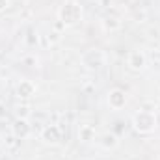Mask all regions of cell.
Wrapping results in <instances>:
<instances>
[{
    "label": "cell",
    "instance_id": "obj_8",
    "mask_svg": "<svg viewBox=\"0 0 160 160\" xmlns=\"http://www.w3.org/2000/svg\"><path fill=\"white\" fill-rule=\"evenodd\" d=\"M36 95V86L30 80H21L17 84V97L21 99H32Z\"/></svg>",
    "mask_w": 160,
    "mask_h": 160
},
{
    "label": "cell",
    "instance_id": "obj_12",
    "mask_svg": "<svg viewBox=\"0 0 160 160\" xmlns=\"http://www.w3.org/2000/svg\"><path fill=\"white\" fill-rule=\"evenodd\" d=\"M15 116H17L19 119H26V118L30 116V106H28V104H19V106L15 108Z\"/></svg>",
    "mask_w": 160,
    "mask_h": 160
},
{
    "label": "cell",
    "instance_id": "obj_2",
    "mask_svg": "<svg viewBox=\"0 0 160 160\" xmlns=\"http://www.w3.org/2000/svg\"><path fill=\"white\" fill-rule=\"evenodd\" d=\"M80 19H82V8L77 2H65L58 9V21L63 26H75L80 22Z\"/></svg>",
    "mask_w": 160,
    "mask_h": 160
},
{
    "label": "cell",
    "instance_id": "obj_16",
    "mask_svg": "<svg viewBox=\"0 0 160 160\" xmlns=\"http://www.w3.org/2000/svg\"><path fill=\"white\" fill-rule=\"evenodd\" d=\"M48 41H58V32H52V34L48 36Z\"/></svg>",
    "mask_w": 160,
    "mask_h": 160
},
{
    "label": "cell",
    "instance_id": "obj_17",
    "mask_svg": "<svg viewBox=\"0 0 160 160\" xmlns=\"http://www.w3.org/2000/svg\"><path fill=\"white\" fill-rule=\"evenodd\" d=\"M157 114H158V116H160V101H158V102H157Z\"/></svg>",
    "mask_w": 160,
    "mask_h": 160
},
{
    "label": "cell",
    "instance_id": "obj_9",
    "mask_svg": "<svg viewBox=\"0 0 160 160\" xmlns=\"http://www.w3.org/2000/svg\"><path fill=\"white\" fill-rule=\"evenodd\" d=\"M99 143H101L104 149H116V147L119 145V138H118V134H114V132H104V134L99 136Z\"/></svg>",
    "mask_w": 160,
    "mask_h": 160
},
{
    "label": "cell",
    "instance_id": "obj_14",
    "mask_svg": "<svg viewBox=\"0 0 160 160\" xmlns=\"http://www.w3.org/2000/svg\"><path fill=\"white\" fill-rule=\"evenodd\" d=\"M8 118V108L4 102H0V119H6Z\"/></svg>",
    "mask_w": 160,
    "mask_h": 160
},
{
    "label": "cell",
    "instance_id": "obj_7",
    "mask_svg": "<svg viewBox=\"0 0 160 160\" xmlns=\"http://www.w3.org/2000/svg\"><path fill=\"white\" fill-rule=\"evenodd\" d=\"M11 132H13V136H17L19 140H24V138L30 136L32 127H30L28 119H19V118H17V119L13 121V125H11Z\"/></svg>",
    "mask_w": 160,
    "mask_h": 160
},
{
    "label": "cell",
    "instance_id": "obj_11",
    "mask_svg": "<svg viewBox=\"0 0 160 160\" xmlns=\"http://www.w3.org/2000/svg\"><path fill=\"white\" fill-rule=\"evenodd\" d=\"M102 26H104L106 30L114 32V30H118V28L121 26V21L119 19H116V17H106V19L102 21Z\"/></svg>",
    "mask_w": 160,
    "mask_h": 160
},
{
    "label": "cell",
    "instance_id": "obj_18",
    "mask_svg": "<svg viewBox=\"0 0 160 160\" xmlns=\"http://www.w3.org/2000/svg\"><path fill=\"white\" fill-rule=\"evenodd\" d=\"M19 2H26V0H19Z\"/></svg>",
    "mask_w": 160,
    "mask_h": 160
},
{
    "label": "cell",
    "instance_id": "obj_13",
    "mask_svg": "<svg viewBox=\"0 0 160 160\" xmlns=\"http://www.w3.org/2000/svg\"><path fill=\"white\" fill-rule=\"evenodd\" d=\"M26 41H28V45H36V43H38V34H34V32H28Z\"/></svg>",
    "mask_w": 160,
    "mask_h": 160
},
{
    "label": "cell",
    "instance_id": "obj_3",
    "mask_svg": "<svg viewBox=\"0 0 160 160\" xmlns=\"http://www.w3.org/2000/svg\"><path fill=\"white\" fill-rule=\"evenodd\" d=\"M82 63L88 69H101L106 63V54L101 48H89L82 54Z\"/></svg>",
    "mask_w": 160,
    "mask_h": 160
},
{
    "label": "cell",
    "instance_id": "obj_10",
    "mask_svg": "<svg viewBox=\"0 0 160 160\" xmlns=\"http://www.w3.org/2000/svg\"><path fill=\"white\" fill-rule=\"evenodd\" d=\"M95 136H97L95 127H91V125H80L78 138L82 140V142H91V140H95Z\"/></svg>",
    "mask_w": 160,
    "mask_h": 160
},
{
    "label": "cell",
    "instance_id": "obj_15",
    "mask_svg": "<svg viewBox=\"0 0 160 160\" xmlns=\"http://www.w3.org/2000/svg\"><path fill=\"white\" fill-rule=\"evenodd\" d=\"M9 8V0H0V13Z\"/></svg>",
    "mask_w": 160,
    "mask_h": 160
},
{
    "label": "cell",
    "instance_id": "obj_1",
    "mask_svg": "<svg viewBox=\"0 0 160 160\" xmlns=\"http://www.w3.org/2000/svg\"><path fill=\"white\" fill-rule=\"evenodd\" d=\"M132 127H134V130L136 132H140V134H149V132H153L155 128H157V116H155V112H151V110H138L134 116H132Z\"/></svg>",
    "mask_w": 160,
    "mask_h": 160
},
{
    "label": "cell",
    "instance_id": "obj_4",
    "mask_svg": "<svg viewBox=\"0 0 160 160\" xmlns=\"http://www.w3.org/2000/svg\"><path fill=\"white\" fill-rule=\"evenodd\" d=\"M41 140L47 145H58L62 142V128L58 125H47L41 130Z\"/></svg>",
    "mask_w": 160,
    "mask_h": 160
},
{
    "label": "cell",
    "instance_id": "obj_6",
    "mask_svg": "<svg viewBox=\"0 0 160 160\" xmlns=\"http://www.w3.org/2000/svg\"><path fill=\"white\" fill-rule=\"evenodd\" d=\"M108 104H110V108H114V110L125 108V104H127V93H125L123 89H119V88L110 89V93H108Z\"/></svg>",
    "mask_w": 160,
    "mask_h": 160
},
{
    "label": "cell",
    "instance_id": "obj_19",
    "mask_svg": "<svg viewBox=\"0 0 160 160\" xmlns=\"http://www.w3.org/2000/svg\"><path fill=\"white\" fill-rule=\"evenodd\" d=\"M155 160H157V158H155Z\"/></svg>",
    "mask_w": 160,
    "mask_h": 160
},
{
    "label": "cell",
    "instance_id": "obj_5",
    "mask_svg": "<svg viewBox=\"0 0 160 160\" xmlns=\"http://www.w3.org/2000/svg\"><path fill=\"white\" fill-rule=\"evenodd\" d=\"M127 65L132 71H142L147 65V58H145V54L142 50H130L128 56H127Z\"/></svg>",
    "mask_w": 160,
    "mask_h": 160
}]
</instances>
